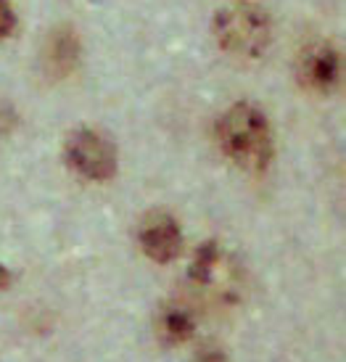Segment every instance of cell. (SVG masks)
I'll return each instance as SVG.
<instances>
[{
	"mask_svg": "<svg viewBox=\"0 0 346 362\" xmlns=\"http://www.w3.org/2000/svg\"><path fill=\"white\" fill-rule=\"evenodd\" d=\"M217 143L238 170L251 175L265 172L275 153L273 127L265 111L246 101L235 103L222 114L217 124Z\"/></svg>",
	"mask_w": 346,
	"mask_h": 362,
	"instance_id": "obj_1",
	"label": "cell"
},
{
	"mask_svg": "<svg viewBox=\"0 0 346 362\" xmlns=\"http://www.w3.org/2000/svg\"><path fill=\"white\" fill-rule=\"evenodd\" d=\"M214 40L227 56L241 61L262 59L273 40V21L254 0H233L217 11L212 21Z\"/></svg>",
	"mask_w": 346,
	"mask_h": 362,
	"instance_id": "obj_2",
	"label": "cell"
},
{
	"mask_svg": "<svg viewBox=\"0 0 346 362\" xmlns=\"http://www.w3.org/2000/svg\"><path fill=\"white\" fill-rule=\"evenodd\" d=\"M64 161L85 180L106 182L117 172V148L98 130L77 127L64 141Z\"/></svg>",
	"mask_w": 346,
	"mask_h": 362,
	"instance_id": "obj_3",
	"label": "cell"
},
{
	"mask_svg": "<svg viewBox=\"0 0 346 362\" xmlns=\"http://www.w3.org/2000/svg\"><path fill=\"white\" fill-rule=\"evenodd\" d=\"M341 53L326 40L309 42L296 59V80L309 93H333L341 85Z\"/></svg>",
	"mask_w": 346,
	"mask_h": 362,
	"instance_id": "obj_4",
	"label": "cell"
},
{
	"mask_svg": "<svg viewBox=\"0 0 346 362\" xmlns=\"http://www.w3.org/2000/svg\"><path fill=\"white\" fill-rule=\"evenodd\" d=\"M138 241L148 259L159 264H169L183 252V230L172 214L167 211H151L145 214L138 228Z\"/></svg>",
	"mask_w": 346,
	"mask_h": 362,
	"instance_id": "obj_5",
	"label": "cell"
},
{
	"mask_svg": "<svg viewBox=\"0 0 346 362\" xmlns=\"http://www.w3.org/2000/svg\"><path fill=\"white\" fill-rule=\"evenodd\" d=\"M77 61H80V40L74 37V32H53L48 45H45V71L56 80H61L74 71Z\"/></svg>",
	"mask_w": 346,
	"mask_h": 362,
	"instance_id": "obj_6",
	"label": "cell"
},
{
	"mask_svg": "<svg viewBox=\"0 0 346 362\" xmlns=\"http://www.w3.org/2000/svg\"><path fill=\"white\" fill-rule=\"evenodd\" d=\"M196 331V322L193 317L188 315L185 310H169L164 312L162 317V333L167 336V341L172 344H180V341H188Z\"/></svg>",
	"mask_w": 346,
	"mask_h": 362,
	"instance_id": "obj_7",
	"label": "cell"
},
{
	"mask_svg": "<svg viewBox=\"0 0 346 362\" xmlns=\"http://www.w3.org/2000/svg\"><path fill=\"white\" fill-rule=\"evenodd\" d=\"M217 259H220V249H217L214 241L198 246V252L193 254V262H191V278H193L196 283H209L212 281Z\"/></svg>",
	"mask_w": 346,
	"mask_h": 362,
	"instance_id": "obj_8",
	"label": "cell"
},
{
	"mask_svg": "<svg viewBox=\"0 0 346 362\" xmlns=\"http://www.w3.org/2000/svg\"><path fill=\"white\" fill-rule=\"evenodd\" d=\"M16 30V13L8 0H0V40H8Z\"/></svg>",
	"mask_w": 346,
	"mask_h": 362,
	"instance_id": "obj_9",
	"label": "cell"
},
{
	"mask_svg": "<svg viewBox=\"0 0 346 362\" xmlns=\"http://www.w3.org/2000/svg\"><path fill=\"white\" fill-rule=\"evenodd\" d=\"M196 362H227V360H225L222 352H206V354H201Z\"/></svg>",
	"mask_w": 346,
	"mask_h": 362,
	"instance_id": "obj_10",
	"label": "cell"
},
{
	"mask_svg": "<svg viewBox=\"0 0 346 362\" xmlns=\"http://www.w3.org/2000/svg\"><path fill=\"white\" fill-rule=\"evenodd\" d=\"M11 283V272L6 270V267H3V264H0V288H6V286H8Z\"/></svg>",
	"mask_w": 346,
	"mask_h": 362,
	"instance_id": "obj_11",
	"label": "cell"
}]
</instances>
